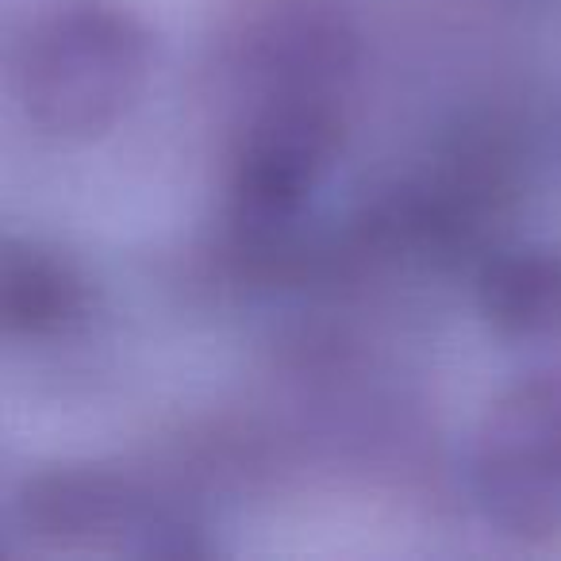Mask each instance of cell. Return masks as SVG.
I'll list each match as a JSON object with an SVG mask.
<instances>
[{
	"mask_svg": "<svg viewBox=\"0 0 561 561\" xmlns=\"http://www.w3.org/2000/svg\"><path fill=\"white\" fill-rule=\"evenodd\" d=\"M150 81V32L116 0H62L16 50L24 116L55 139L108 135Z\"/></svg>",
	"mask_w": 561,
	"mask_h": 561,
	"instance_id": "obj_1",
	"label": "cell"
},
{
	"mask_svg": "<svg viewBox=\"0 0 561 561\" xmlns=\"http://www.w3.org/2000/svg\"><path fill=\"white\" fill-rule=\"evenodd\" d=\"M469 489L500 535L561 538V374L523 377L484 408L469 443Z\"/></svg>",
	"mask_w": 561,
	"mask_h": 561,
	"instance_id": "obj_2",
	"label": "cell"
},
{
	"mask_svg": "<svg viewBox=\"0 0 561 561\" xmlns=\"http://www.w3.org/2000/svg\"><path fill=\"white\" fill-rule=\"evenodd\" d=\"M9 530L27 553H188V527L131 477L96 466H55L27 473L12 492Z\"/></svg>",
	"mask_w": 561,
	"mask_h": 561,
	"instance_id": "obj_3",
	"label": "cell"
},
{
	"mask_svg": "<svg viewBox=\"0 0 561 561\" xmlns=\"http://www.w3.org/2000/svg\"><path fill=\"white\" fill-rule=\"evenodd\" d=\"M339 150V112L316 81L270 96L234 154V219L257 234L289 227Z\"/></svg>",
	"mask_w": 561,
	"mask_h": 561,
	"instance_id": "obj_4",
	"label": "cell"
},
{
	"mask_svg": "<svg viewBox=\"0 0 561 561\" xmlns=\"http://www.w3.org/2000/svg\"><path fill=\"white\" fill-rule=\"evenodd\" d=\"M477 308L496 335L515 343L561 339V247H519L484 262Z\"/></svg>",
	"mask_w": 561,
	"mask_h": 561,
	"instance_id": "obj_5",
	"label": "cell"
},
{
	"mask_svg": "<svg viewBox=\"0 0 561 561\" xmlns=\"http://www.w3.org/2000/svg\"><path fill=\"white\" fill-rule=\"evenodd\" d=\"M85 316V280L66 257L35 242H4L0 323L12 339H55Z\"/></svg>",
	"mask_w": 561,
	"mask_h": 561,
	"instance_id": "obj_6",
	"label": "cell"
}]
</instances>
